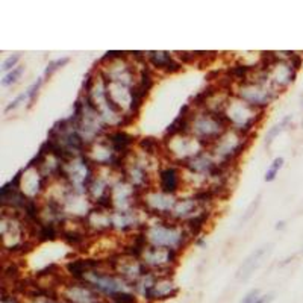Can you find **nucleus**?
Segmentation results:
<instances>
[{
	"instance_id": "1",
	"label": "nucleus",
	"mask_w": 303,
	"mask_h": 303,
	"mask_svg": "<svg viewBox=\"0 0 303 303\" xmlns=\"http://www.w3.org/2000/svg\"><path fill=\"white\" fill-rule=\"evenodd\" d=\"M149 245L162 247V249L182 250L192 240L185 231L183 225L175 222L172 218L158 217V222L149 223L144 229Z\"/></svg>"
},
{
	"instance_id": "2",
	"label": "nucleus",
	"mask_w": 303,
	"mask_h": 303,
	"mask_svg": "<svg viewBox=\"0 0 303 303\" xmlns=\"http://www.w3.org/2000/svg\"><path fill=\"white\" fill-rule=\"evenodd\" d=\"M228 129L229 124L223 113H211L205 108L192 111V117L189 121V133L200 140L206 146V150Z\"/></svg>"
},
{
	"instance_id": "3",
	"label": "nucleus",
	"mask_w": 303,
	"mask_h": 303,
	"mask_svg": "<svg viewBox=\"0 0 303 303\" xmlns=\"http://www.w3.org/2000/svg\"><path fill=\"white\" fill-rule=\"evenodd\" d=\"M223 114L231 129H235L245 136H252L253 129L262 120L264 111L231 94L223 109Z\"/></svg>"
},
{
	"instance_id": "4",
	"label": "nucleus",
	"mask_w": 303,
	"mask_h": 303,
	"mask_svg": "<svg viewBox=\"0 0 303 303\" xmlns=\"http://www.w3.org/2000/svg\"><path fill=\"white\" fill-rule=\"evenodd\" d=\"M250 136H245L235 129H228L220 138L208 147V152L218 164L232 165L245 150Z\"/></svg>"
},
{
	"instance_id": "5",
	"label": "nucleus",
	"mask_w": 303,
	"mask_h": 303,
	"mask_svg": "<svg viewBox=\"0 0 303 303\" xmlns=\"http://www.w3.org/2000/svg\"><path fill=\"white\" fill-rule=\"evenodd\" d=\"M164 150L169 153V158L179 165H185L188 161L196 158L206 150V146L191 133H179L170 138H165Z\"/></svg>"
},
{
	"instance_id": "6",
	"label": "nucleus",
	"mask_w": 303,
	"mask_h": 303,
	"mask_svg": "<svg viewBox=\"0 0 303 303\" xmlns=\"http://www.w3.org/2000/svg\"><path fill=\"white\" fill-rule=\"evenodd\" d=\"M82 282L93 287L105 300H109L119 293L123 291H132V285L127 284L124 279H121L119 274L108 271V270H91L85 274Z\"/></svg>"
},
{
	"instance_id": "7",
	"label": "nucleus",
	"mask_w": 303,
	"mask_h": 303,
	"mask_svg": "<svg viewBox=\"0 0 303 303\" xmlns=\"http://www.w3.org/2000/svg\"><path fill=\"white\" fill-rule=\"evenodd\" d=\"M234 96L240 97L245 103H249L261 111L279 96V91L274 90L270 82H256V80H245L242 84L235 87Z\"/></svg>"
},
{
	"instance_id": "8",
	"label": "nucleus",
	"mask_w": 303,
	"mask_h": 303,
	"mask_svg": "<svg viewBox=\"0 0 303 303\" xmlns=\"http://www.w3.org/2000/svg\"><path fill=\"white\" fill-rule=\"evenodd\" d=\"M60 297L64 303H100L105 300L93 287L85 282L67 279L60 288Z\"/></svg>"
},
{
	"instance_id": "9",
	"label": "nucleus",
	"mask_w": 303,
	"mask_h": 303,
	"mask_svg": "<svg viewBox=\"0 0 303 303\" xmlns=\"http://www.w3.org/2000/svg\"><path fill=\"white\" fill-rule=\"evenodd\" d=\"M176 197L167 192H162L161 189H149L141 196V206L155 217L170 218V212L176 203Z\"/></svg>"
},
{
	"instance_id": "10",
	"label": "nucleus",
	"mask_w": 303,
	"mask_h": 303,
	"mask_svg": "<svg viewBox=\"0 0 303 303\" xmlns=\"http://www.w3.org/2000/svg\"><path fill=\"white\" fill-rule=\"evenodd\" d=\"M21 182H20V191L29 199H37L41 192L47 189V183H50V179H47L40 169L27 165L26 169H21Z\"/></svg>"
},
{
	"instance_id": "11",
	"label": "nucleus",
	"mask_w": 303,
	"mask_h": 303,
	"mask_svg": "<svg viewBox=\"0 0 303 303\" xmlns=\"http://www.w3.org/2000/svg\"><path fill=\"white\" fill-rule=\"evenodd\" d=\"M267 74H268L270 85L281 93V90H285L290 84H293L296 80L297 71L293 68L288 60L278 57V60L267 68Z\"/></svg>"
},
{
	"instance_id": "12",
	"label": "nucleus",
	"mask_w": 303,
	"mask_h": 303,
	"mask_svg": "<svg viewBox=\"0 0 303 303\" xmlns=\"http://www.w3.org/2000/svg\"><path fill=\"white\" fill-rule=\"evenodd\" d=\"M181 185H182V176L178 165L169 164L158 172V189H161L162 192L175 196L181 189Z\"/></svg>"
},
{
	"instance_id": "13",
	"label": "nucleus",
	"mask_w": 303,
	"mask_h": 303,
	"mask_svg": "<svg viewBox=\"0 0 303 303\" xmlns=\"http://www.w3.org/2000/svg\"><path fill=\"white\" fill-rule=\"evenodd\" d=\"M271 247H273V244H265V245L259 247V249H256L255 252H252L249 256H247L242 261V264L240 265V268L237 271V278L240 281H247V279H249L252 274L255 273V270H258L261 267L262 261L270 255Z\"/></svg>"
},
{
	"instance_id": "14",
	"label": "nucleus",
	"mask_w": 303,
	"mask_h": 303,
	"mask_svg": "<svg viewBox=\"0 0 303 303\" xmlns=\"http://www.w3.org/2000/svg\"><path fill=\"white\" fill-rule=\"evenodd\" d=\"M179 294V287L175 284L173 278H164V276H158L156 282L153 284L149 297H147V303H156V302H165L175 299Z\"/></svg>"
},
{
	"instance_id": "15",
	"label": "nucleus",
	"mask_w": 303,
	"mask_h": 303,
	"mask_svg": "<svg viewBox=\"0 0 303 303\" xmlns=\"http://www.w3.org/2000/svg\"><path fill=\"white\" fill-rule=\"evenodd\" d=\"M147 62L153 70H159L164 73H178L182 70V62H179L173 53L170 52H149L147 53Z\"/></svg>"
},
{
	"instance_id": "16",
	"label": "nucleus",
	"mask_w": 303,
	"mask_h": 303,
	"mask_svg": "<svg viewBox=\"0 0 303 303\" xmlns=\"http://www.w3.org/2000/svg\"><path fill=\"white\" fill-rule=\"evenodd\" d=\"M85 218H87V225H88L90 232L105 234V232H109L114 229L113 212H109V211L94 206Z\"/></svg>"
},
{
	"instance_id": "17",
	"label": "nucleus",
	"mask_w": 303,
	"mask_h": 303,
	"mask_svg": "<svg viewBox=\"0 0 303 303\" xmlns=\"http://www.w3.org/2000/svg\"><path fill=\"white\" fill-rule=\"evenodd\" d=\"M105 138L108 140V143L113 146V149L123 156L130 155V149L135 144V136L127 133L123 129H114V130H108Z\"/></svg>"
},
{
	"instance_id": "18",
	"label": "nucleus",
	"mask_w": 303,
	"mask_h": 303,
	"mask_svg": "<svg viewBox=\"0 0 303 303\" xmlns=\"http://www.w3.org/2000/svg\"><path fill=\"white\" fill-rule=\"evenodd\" d=\"M202 209V206L197 203V200L194 197H183V199H178L172 212H170V218L175 220L178 223H183L186 222L188 218H191L194 214H197Z\"/></svg>"
},
{
	"instance_id": "19",
	"label": "nucleus",
	"mask_w": 303,
	"mask_h": 303,
	"mask_svg": "<svg viewBox=\"0 0 303 303\" xmlns=\"http://www.w3.org/2000/svg\"><path fill=\"white\" fill-rule=\"evenodd\" d=\"M211 211L209 209H206V208H202L197 214H194L192 215L191 218H188L186 222H183L182 225H183V228H185V231L188 232V235L191 237V238H197L199 237V234L205 229V226L208 225V222H209V218H211Z\"/></svg>"
},
{
	"instance_id": "20",
	"label": "nucleus",
	"mask_w": 303,
	"mask_h": 303,
	"mask_svg": "<svg viewBox=\"0 0 303 303\" xmlns=\"http://www.w3.org/2000/svg\"><path fill=\"white\" fill-rule=\"evenodd\" d=\"M138 147L141 149L143 153H146L149 156H156L159 153L162 144L156 138H153V136H144V138H141L138 141Z\"/></svg>"
},
{
	"instance_id": "21",
	"label": "nucleus",
	"mask_w": 303,
	"mask_h": 303,
	"mask_svg": "<svg viewBox=\"0 0 303 303\" xmlns=\"http://www.w3.org/2000/svg\"><path fill=\"white\" fill-rule=\"evenodd\" d=\"M290 121H291V116H287L284 120H281L279 123H276L274 126H271L270 129H268V132H267V135H265V147H270L271 146V143L274 141V138H276V136L281 133V132H284L287 127H288V124H290Z\"/></svg>"
},
{
	"instance_id": "22",
	"label": "nucleus",
	"mask_w": 303,
	"mask_h": 303,
	"mask_svg": "<svg viewBox=\"0 0 303 303\" xmlns=\"http://www.w3.org/2000/svg\"><path fill=\"white\" fill-rule=\"evenodd\" d=\"M23 73H24V65H18V67H15V68L11 70L9 73L3 74L2 80H0V85H2L3 88H8V87L15 85L17 82H18V79L21 77Z\"/></svg>"
},
{
	"instance_id": "23",
	"label": "nucleus",
	"mask_w": 303,
	"mask_h": 303,
	"mask_svg": "<svg viewBox=\"0 0 303 303\" xmlns=\"http://www.w3.org/2000/svg\"><path fill=\"white\" fill-rule=\"evenodd\" d=\"M284 162H285V161H284V158H282V156L274 158V159H273V162L270 164L268 170L265 172L264 181H265V182H273L274 179H276V176H278L279 170L284 167Z\"/></svg>"
},
{
	"instance_id": "24",
	"label": "nucleus",
	"mask_w": 303,
	"mask_h": 303,
	"mask_svg": "<svg viewBox=\"0 0 303 303\" xmlns=\"http://www.w3.org/2000/svg\"><path fill=\"white\" fill-rule=\"evenodd\" d=\"M70 62V58H67V57H64V58H58V60H53V61H50L49 64H47V67H46V70H44V80H49L53 74H55V71H58L60 68H62L64 65H67Z\"/></svg>"
},
{
	"instance_id": "25",
	"label": "nucleus",
	"mask_w": 303,
	"mask_h": 303,
	"mask_svg": "<svg viewBox=\"0 0 303 303\" xmlns=\"http://www.w3.org/2000/svg\"><path fill=\"white\" fill-rule=\"evenodd\" d=\"M43 82H44V77H38L37 82H34V84L27 88V96H29V100H27V108H31L34 105V102H35V99H37V96L40 93V88L43 85Z\"/></svg>"
},
{
	"instance_id": "26",
	"label": "nucleus",
	"mask_w": 303,
	"mask_h": 303,
	"mask_svg": "<svg viewBox=\"0 0 303 303\" xmlns=\"http://www.w3.org/2000/svg\"><path fill=\"white\" fill-rule=\"evenodd\" d=\"M20 53H14V55H11V57H8L6 60H3V62H2V71L6 74V73H9L11 70H14L15 67H18L17 64H18V61H20Z\"/></svg>"
},
{
	"instance_id": "27",
	"label": "nucleus",
	"mask_w": 303,
	"mask_h": 303,
	"mask_svg": "<svg viewBox=\"0 0 303 303\" xmlns=\"http://www.w3.org/2000/svg\"><path fill=\"white\" fill-rule=\"evenodd\" d=\"M29 100V96H27V90L24 91V93H21V94H18L14 100H11L8 105H6V108H5V113L8 114V113H11V111H14V109H17L21 103H24V102H27Z\"/></svg>"
},
{
	"instance_id": "28",
	"label": "nucleus",
	"mask_w": 303,
	"mask_h": 303,
	"mask_svg": "<svg viewBox=\"0 0 303 303\" xmlns=\"http://www.w3.org/2000/svg\"><path fill=\"white\" fill-rule=\"evenodd\" d=\"M0 303H23V302H21L20 296L2 290V297H0Z\"/></svg>"
},
{
	"instance_id": "29",
	"label": "nucleus",
	"mask_w": 303,
	"mask_h": 303,
	"mask_svg": "<svg viewBox=\"0 0 303 303\" xmlns=\"http://www.w3.org/2000/svg\"><path fill=\"white\" fill-rule=\"evenodd\" d=\"M259 203H261V196H258L256 199H255V202H252V205L247 208V211H245V214H244V217L241 218V222L244 223V222H247V220H249L253 214H255V211H256V208L259 206Z\"/></svg>"
},
{
	"instance_id": "30",
	"label": "nucleus",
	"mask_w": 303,
	"mask_h": 303,
	"mask_svg": "<svg viewBox=\"0 0 303 303\" xmlns=\"http://www.w3.org/2000/svg\"><path fill=\"white\" fill-rule=\"evenodd\" d=\"M259 296H261V291L258 290V288H255V290H250L249 293H247L242 299H241V302L240 303H255L258 299H259Z\"/></svg>"
},
{
	"instance_id": "31",
	"label": "nucleus",
	"mask_w": 303,
	"mask_h": 303,
	"mask_svg": "<svg viewBox=\"0 0 303 303\" xmlns=\"http://www.w3.org/2000/svg\"><path fill=\"white\" fill-rule=\"evenodd\" d=\"M290 61V64L293 65V68L296 70V71H299L300 70V67H302V64H303V58H302V55H299V53H293V57L288 60Z\"/></svg>"
},
{
	"instance_id": "32",
	"label": "nucleus",
	"mask_w": 303,
	"mask_h": 303,
	"mask_svg": "<svg viewBox=\"0 0 303 303\" xmlns=\"http://www.w3.org/2000/svg\"><path fill=\"white\" fill-rule=\"evenodd\" d=\"M271 300H273V294H264V296H259V299L255 303H270Z\"/></svg>"
},
{
	"instance_id": "33",
	"label": "nucleus",
	"mask_w": 303,
	"mask_h": 303,
	"mask_svg": "<svg viewBox=\"0 0 303 303\" xmlns=\"http://www.w3.org/2000/svg\"><path fill=\"white\" fill-rule=\"evenodd\" d=\"M31 303H64L62 300H49V299H40V300H35V302H31Z\"/></svg>"
},
{
	"instance_id": "34",
	"label": "nucleus",
	"mask_w": 303,
	"mask_h": 303,
	"mask_svg": "<svg viewBox=\"0 0 303 303\" xmlns=\"http://www.w3.org/2000/svg\"><path fill=\"white\" fill-rule=\"evenodd\" d=\"M194 242H196V245H199V247H206V240H205L203 237H197V238L194 240Z\"/></svg>"
},
{
	"instance_id": "35",
	"label": "nucleus",
	"mask_w": 303,
	"mask_h": 303,
	"mask_svg": "<svg viewBox=\"0 0 303 303\" xmlns=\"http://www.w3.org/2000/svg\"><path fill=\"white\" fill-rule=\"evenodd\" d=\"M285 228V222H278L276 223V229L279 231V229H284Z\"/></svg>"
}]
</instances>
